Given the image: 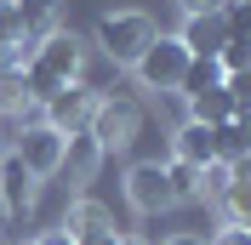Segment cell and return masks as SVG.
<instances>
[{
    "label": "cell",
    "instance_id": "6da1fadb",
    "mask_svg": "<svg viewBox=\"0 0 251 245\" xmlns=\"http://www.w3.org/2000/svg\"><path fill=\"white\" fill-rule=\"evenodd\" d=\"M149 40H154V17L149 12H103L97 17V51L114 69H131Z\"/></svg>",
    "mask_w": 251,
    "mask_h": 245
},
{
    "label": "cell",
    "instance_id": "7a4b0ae2",
    "mask_svg": "<svg viewBox=\"0 0 251 245\" xmlns=\"http://www.w3.org/2000/svg\"><path fill=\"white\" fill-rule=\"evenodd\" d=\"M137 131H143V103L137 97H97L92 120H86V137H92L103 154L137 143Z\"/></svg>",
    "mask_w": 251,
    "mask_h": 245
},
{
    "label": "cell",
    "instance_id": "3957f363",
    "mask_svg": "<svg viewBox=\"0 0 251 245\" xmlns=\"http://www.w3.org/2000/svg\"><path fill=\"white\" fill-rule=\"evenodd\" d=\"M183 69H188V51H183L177 34H154V40L143 46V57L131 63V74H137L143 92H177Z\"/></svg>",
    "mask_w": 251,
    "mask_h": 245
},
{
    "label": "cell",
    "instance_id": "277c9868",
    "mask_svg": "<svg viewBox=\"0 0 251 245\" xmlns=\"http://www.w3.org/2000/svg\"><path fill=\"white\" fill-rule=\"evenodd\" d=\"M29 63H34V69H46L51 80H63V86H80V69H86V46H80L69 29H51L40 46H29Z\"/></svg>",
    "mask_w": 251,
    "mask_h": 245
},
{
    "label": "cell",
    "instance_id": "5b68a950",
    "mask_svg": "<svg viewBox=\"0 0 251 245\" xmlns=\"http://www.w3.org/2000/svg\"><path fill=\"white\" fill-rule=\"evenodd\" d=\"M188 120L194 125H223V120H246V74H228L223 86L188 97Z\"/></svg>",
    "mask_w": 251,
    "mask_h": 245
},
{
    "label": "cell",
    "instance_id": "8992f818",
    "mask_svg": "<svg viewBox=\"0 0 251 245\" xmlns=\"http://www.w3.org/2000/svg\"><path fill=\"white\" fill-rule=\"evenodd\" d=\"M12 154L34 171V177H57V171H63V131H51V125H40V120H29L23 131H17Z\"/></svg>",
    "mask_w": 251,
    "mask_h": 245
},
{
    "label": "cell",
    "instance_id": "52a82bcc",
    "mask_svg": "<svg viewBox=\"0 0 251 245\" xmlns=\"http://www.w3.org/2000/svg\"><path fill=\"white\" fill-rule=\"evenodd\" d=\"M126 199H131V211H143V217H154V211H166V205H177L172 188H166V166H160V160L131 166V171H126Z\"/></svg>",
    "mask_w": 251,
    "mask_h": 245
},
{
    "label": "cell",
    "instance_id": "ba28073f",
    "mask_svg": "<svg viewBox=\"0 0 251 245\" xmlns=\"http://www.w3.org/2000/svg\"><path fill=\"white\" fill-rule=\"evenodd\" d=\"M92 108H97V92H92V86H63L51 103H40V114H46L40 125H51V131H63V137H69V131H86Z\"/></svg>",
    "mask_w": 251,
    "mask_h": 245
},
{
    "label": "cell",
    "instance_id": "9c48e42d",
    "mask_svg": "<svg viewBox=\"0 0 251 245\" xmlns=\"http://www.w3.org/2000/svg\"><path fill=\"white\" fill-rule=\"evenodd\" d=\"M12 17H17V63H29V46H40L63 17V0H12Z\"/></svg>",
    "mask_w": 251,
    "mask_h": 245
},
{
    "label": "cell",
    "instance_id": "30bf717a",
    "mask_svg": "<svg viewBox=\"0 0 251 245\" xmlns=\"http://www.w3.org/2000/svg\"><path fill=\"white\" fill-rule=\"evenodd\" d=\"M34 194H40V177L6 148L0 154V205H6V217H29L34 211Z\"/></svg>",
    "mask_w": 251,
    "mask_h": 245
},
{
    "label": "cell",
    "instance_id": "8fae6325",
    "mask_svg": "<svg viewBox=\"0 0 251 245\" xmlns=\"http://www.w3.org/2000/svg\"><path fill=\"white\" fill-rule=\"evenodd\" d=\"M183 51L188 57H217L223 51V40H228V23H223V6L217 12H194V17H183Z\"/></svg>",
    "mask_w": 251,
    "mask_h": 245
},
{
    "label": "cell",
    "instance_id": "7c38bea8",
    "mask_svg": "<svg viewBox=\"0 0 251 245\" xmlns=\"http://www.w3.org/2000/svg\"><path fill=\"white\" fill-rule=\"evenodd\" d=\"M63 234L69 240H103V234H114V217H109V205H97V199H75L69 211H63Z\"/></svg>",
    "mask_w": 251,
    "mask_h": 245
},
{
    "label": "cell",
    "instance_id": "4fadbf2b",
    "mask_svg": "<svg viewBox=\"0 0 251 245\" xmlns=\"http://www.w3.org/2000/svg\"><path fill=\"white\" fill-rule=\"evenodd\" d=\"M217 205H223V217H228L234 228H246V222H251V166H246V160L228 171V188H223Z\"/></svg>",
    "mask_w": 251,
    "mask_h": 245
},
{
    "label": "cell",
    "instance_id": "5bb4252c",
    "mask_svg": "<svg viewBox=\"0 0 251 245\" xmlns=\"http://www.w3.org/2000/svg\"><path fill=\"white\" fill-rule=\"evenodd\" d=\"M172 160H188V166H211L217 160V143H211V125H194L188 120L183 131H177V143H172Z\"/></svg>",
    "mask_w": 251,
    "mask_h": 245
},
{
    "label": "cell",
    "instance_id": "9a60e30c",
    "mask_svg": "<svg viewBox=\"0 0 251 245\" xmlns=\"http://www.w3.org/2000/svg\"><path fill=\"white\" fill-rule=\"evenodd\" d=\"M97 160H103V148H97V143L86 137V131H69V137H63V166L75 171L80 183H92V171H97Z\"/></svg>",
    "mask_w": 251,
    "mask_h": 245
},
{
    "label": "cell",
    "instance_id": "2e32d148",
    "mask_svg": "<svg viewBox=\"0 0 251 245\" xmlns=\"http://www.w3.org/2000/svg\"><path fill=\"white\" fill-rule=\"evenodd\" d=\"M23 114H34V97L23 86V69H6L0 74V120H23Z\"/></svg>",
    "mask_w": 251,
    "mask_h": 245
},
{
    "label": "cell",
    "instance_id": "e0dca14e",
    "mask_svg": "<svg viewBox=\"0 0 251 245\" xmlns=\"http://www.w3.org/2000/svg\"><path fill=\"white\" fill-rule=\"evenodd\" d=\"M211 143H217V160H223V166H240V160H246V148H251L246 120H223V125H211Z\"/></svg>",
    "mask_w": 251,
    "mask_h": 245
},
{
    "label": "cell",
    "instance_id": "ac0fdd59",
    "mask_svg": "<svg viewBox=\"0 0 251 245\" xmlns=\"http://www.w3.org/2000/svg\"><path fill=\"white\" fill-rule=\"evenodd\" d=\"M211 86H223V69H217V57H188L183 80H177V92H183V97H200V92H211Z\"/></svg>",
    "mask_w": 251,
    "mask_h": 245
},
{
    "label": "cell",
    "instance_id": "d6986e66",
    "mask_svg": "<svg viewBox=\"0 0 251 245\" xmlns=\"http://www.w3.org/2000/svg\"><path fill=\"white\" fill-rule=\"evenodd\" d=\"M166 188H172V199H200V166L166 160Z\"/></svg>",
    "mask_w": 251,
    "mask_h": 245
},
{
    "label": "cell",
    "instance_id": "ffe728a7",
    "mask_svg": "<svg viewBox=\"0 0 251 245\" xmlns=\"http://www.w3.org/2000/svg\"><path fill=\"white\" fill-rule=\"evenodd\" d=\"M205 245H251V240H246V228H234V222H228L217 240H205Z\"/></svg>",
    "mask_w": 251,
    "mask_h": 245
},
{
    "label": "cell",
    "instance_id": "44dd1931",
    "mask_svg": "<svg viewBox=\"0 0 251 245\" xmlns=\"http://www.w3.org/2000/svg\"><path fill=\"white\" fill-rule=\"evenodd\" d=\"M177 6H183V17H194V12H217L223 0H177Z\"/></svg>",
    "mask_w": 251,
    "mask_h": 245
},
{
    "label": "cell",
    "instance_id": "7402d4cb",
    "mask_svg": "<svg viewBox=\"0 0 251 245\" xmlns=\"http://www.w3.org/2000/svg\"><path fill=\"white\" fill-rule=\"evenodd\" d=\"M34 245H75V240H69V234H63V228H46V234H40V240H34Z\"/></svg>",
    "mask_w": 251,
    "mask_h": 245
},
{
    "label": "cell",
    "instance_id": "603a6c76",
    "mask_svg": "<svg viewBox=\"0 0 251 245\" xmlns=\"http://www.w3.org/2000/svg\"><path fill=\"white\" fill-rule=\"evenodd\" d=\"M166 245H205L200 234H177V240H166Z\"/></svg>",
    "mask_w": 251,
    "mask_h": 245
},
{
    "label": "cell",
    "instance_id": "cb8c5ba5",
    "mask_svg": "<svg viewBox=\"0 0 251 245\" xmlns=\"http://www.w3.org/2000/svg\"><path fill=\"white\" fill-rule=\"evenodd\" d=\"M114 240H120V234H103V240H80V245H114Z\"/></svg>",
    "mask_w": 251,
    "mask_h": 245
},
{
    "label": "cell",
    "instance_id": "d4e9b609",
    "mask_svg": "<svg viewBox=\"0 0 251 245\" xmlns=\"http://www.w3.org/2000/svg\"><path fill=\"white\" fill-rule=\"evenodd\" d=\"M114 245H137V240H126V234H120V240H114Z\"/></svg>",
    "mask_w": 251,
    "mask_h": 245
},
{
    "label": "cell",
    "instance_id": "484cf974",
    "mask_svg": "<svg viewBox=\"0 0 251 245\" xmlns=\"http://www.w3.org/2000/svg\"><path fill=\"white\" fill-rule=\"evenodd\" d=\"M0 222H6V205H0Z\"/></svg>",
    "mask_w": 251,
    "mask_h": 245
},
{
    "label": "cell",
    "instance_id": "4316f807",
    "mask_svg": "<svg viewBox=\"0 0 251 245\" xmlns=\"http://www.w3.org/2000/svg\"><path fill=\"white\" fill-rule=\"evenodd\" d=\"M0 154H6V137H0Z\"/></svg>",
    "mask_w": 251,
    "mask_h": 245
},
{
    "label": "cell",
    "instance_id": "83f0119b",
    "mask_svg": "<svg viewBox=\"0 0 251 245\" xmlns=\"http://www.w3.org/2000/svg\"><path fill=\"white\" fill-rule=\"evenodd\" d=\"M0 6H12V0H0Z\"/></svg>",
    "mask_w": 251,
    "mask_h": 245
}]
</instances>
